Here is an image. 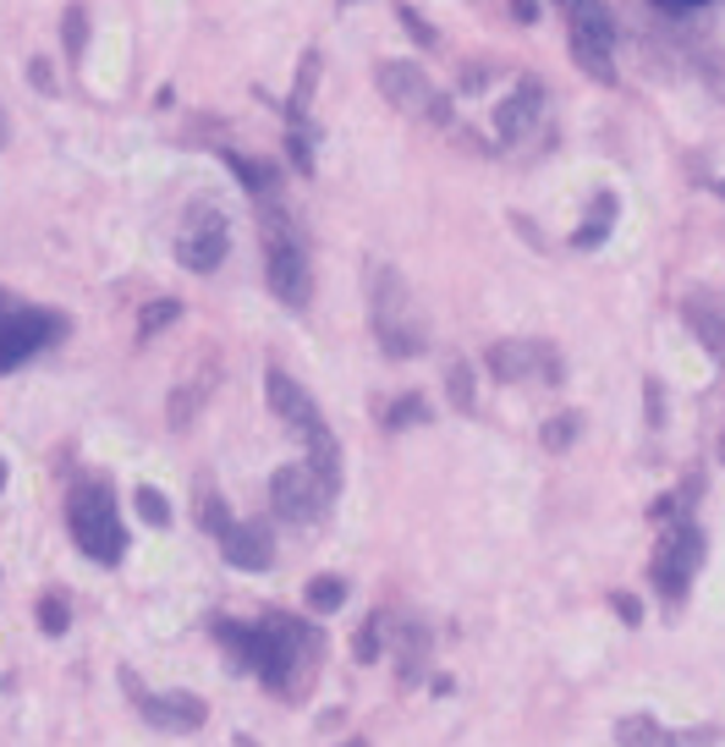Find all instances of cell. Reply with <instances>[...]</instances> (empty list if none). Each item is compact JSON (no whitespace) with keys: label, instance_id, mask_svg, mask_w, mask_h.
<instances>
[{"label":"cell","instance_id":"obj_1","mask_svg":"<svg viewBox=\"0 0 725 747\" xmlns=\"http://www.w3.org/2000/svg\"><path fill=\"white\" fill-rule=\"evenodd\" d=\"M215 637L231 649V660L242 671H253L281 698L302 693V671H313V660H319V626L291 621V615H265L259 626L215 621Z\"/></svg>","mask_w":725,"mask_h":747},{"label":"cell","instance_id":"obj_2","mask_svg":"<svg viewBox=\"0 0 725 747\" xmlns=\"http://www.w3.org/2000/svg\"><path fill=\"white\" fill-rule=\"evenodd\" d=\"M66 522H72V539L89 561L116 567L127 556V528H122V511H116V495L105 478H77V489L66 500Z\"/></svg>","mask_w":725,"mask_h":747},{"label":"cell","instance_id":"obj_3","mask_svg":"<svg viewBox=\"0 0 725 747\" xmlns=\"http://www.w3.org/2000/svg\"><path fill=\"white\" fill-rule=\"evenodd\" d=\"M265 281H270V292L287 302V308H308V298H313L308 253H302L297 226H291L281 209H265Z\"/></svg>","mask_w":725,"mask_h":747},{"label":"cell","instance_id":"obj_4","mask_svg":"<svg viewBox=\"0 0 725 747\" xmlns=\"http://www.w3.org/2000/svg\"><path fill=\"white\" fill-rule=\"evenodd\" d=\"M374 335H380L385 357H418L429 346V324L418 319V308H413L396 270L374 276Z\"/></svg>","mask_w":725,"mask_h":747},{"label":"cell","instance_id":"obj_5","mask_svg":"<svg viewBox=\"0 0 725 747\" xmlns=\"http://www.w3.org/2000/svg\"><path fill=\"white\" fill-rule=\"evenodd\" d=\"M567 17V39H572V61L593 83H615V17L604 0H561Z\"/></svg>","mask_w":725,"mask_h":747},{"label":"cell","instance_id":"obj_6","mask_svg":"<svg viewBox=\"0 0 725 747\" xmlns=\"http://www.w3.org/2000/svg\"><path fill=\"white\" fill-rule=\"evenodd\" d=\"M484 369L495 374V380H506V385H561V352L550 346V341H495L489 352H484Z\"/></svg>","mask_w":725,"mask_h":747},{"label":"cell","instance_id":"obj_7","mask_svg":"<svg viewBox=\"0 0 725 747\" xmlns=\"http://www.w3.org/2000/svg\"><path fill=\"white\" fill-rule=\"evenodd\" d=\"M226 248H231L226 215H220L215 204H193L187 220H182V237H176V259H182L193 276H209V270H220Z\"/></svg>","mask_w":725,"mask_h":747},{"label":"cell","instance_id":"obj_8","mask_svg":"<svg viewBox=\"0 0 725 747\" xmlns=\"http://www.w3.org/2000/svg\"><path fill=\"white\" fill-rule=\"evenodd\" d=\"M698 567H704V533H698V522L682 517L676 528H665V539L654 550V589L665 599H682Z\"/></svg>","mask_w":725,"mask_h":747},{"label":"cell","instance_id":"obj_9","mask_svg":"<svg viewBox=\"0 0 725 747\" xmlns=\"http://www.w3.org/2000/svg\"><path fill=\"white\" fill-rule=\"evenodd\" d=\"M374 83H380V94L396 105V111H407V116H429V122H450V100L429 89V77L413 66V61H380L374 66Z\"/></svg>","mask_w":725,"mask_h":747},{"label":"cell","instance_id":"obj_10","mask_svg":"<svg viewBox=\"0 0 725 747\" xmlns=\"http://www.w3.org/2000/svg\"><path fill=\"white\" fill-rule=\"evenodd\" d=\"M330 484L308 467V461H287V467H276V478H270V500H276V517L281 522H319L324 517V506H330Z\"/></svg>","mask_w":725,"mask_h":747},{"label":"cell","instance_id":"obj_11","mask_svg":"<svg viewBox=\"0 0 725 747\" xmlns=\"http://www.w3.org/2000/svg\"><path fill=\"white\" fill-rule=\"evenodd\" d=\"M61 335V313L44 308H6L0 313V374H11L22 357H33L39 346H50Z\"/></svg>","mask_w":725,"mask_h":747},{"label":"cell","instance_id":"obj_12","mask_svg":"<svg viewBox=\"0 0 725 747\" xmlns=\"http://www.w3.org/2000/svg\"><path fill=\"white\" fill-rule=\"evenodd\" d=\"M122 682H127V693L138 698V709L148 715V726H176V732H198L204 720H209V704L204 698H193V693H144L138 682H133V671H122Z\"/></svg>","mask_w":725,"mask_h":747},{"label":"cell","instance_id":"obj_13","mask_svg":"<svg viewBox=\"0 0 725 747\" xmlns=\"http://www.w3.org/2000/svg\"><path fill=\"white\" fill-rule=\"evenodd\" d=\"M220 556H226L237 572H265V567L276 561V539H270L265 522H231V528L220 533Z\"/></svg>","mask_w":725,"mask_h":747},{"label":"cell","instance_id":"obj_14","mask_svg":"<svg viewBox=\"0 0 725 747\" xmlns=\"http://www.w3.org/2000/svg\"><path fill=\"white\" fill-rule=\"evenodd\" d=\"M539 111H545V83H539V77H522V83L500 100V111H495L500 138H506V144L528 138V133H534V122H539Z\"/></svg>","mask_w":725,"mask_h":747},{"label":"cell","instance_id":"obj_15","mask_svg":"<svg viewBox=\"0 0 725 747\" xmlns=\"http://www.w3.org/2000/svg\"><path fill=\"white\" fill-rule=\"evenodd\" d=\"M682 319H687V330L698 335V346L725 363V302L715 292H693V298L682 302Z\"/></svg>","mask_w":725,"mask_h":747},{"label":"cell","instance_id":"obj_16","mask_svg":"<svg viewBox=\"0 0 725 747\" xmlns=\"http://www.w3.org/2000/svg\"><path fill=\"white\" fill-rule=\"evenodd\" d=\"M265 396H270V413H276L281 424H291V429H308V424L319 418L313 396L291 380L287 369H270V374H265Z\"/></svg>","mask_w":725,"mask_h":747},{"label":"cell","instance_id":"obj_17","mask_svg":"<svg viewBox=\"0 0 725 747\" xmlns=\"http://www.w3.org/2000/svg\"><path fill=\"white\" fill-rule=\"evenodd\" d=\"M302 435V461L330 484V489H341V446H335V435H330V424L324 418H313L308 429H297Z\"/></svg>","mask_w":725,"mask_h":747},{"label":"cell","instance_id":"obj_18","mask_svg":"<svg viewBox=\"0 0 725 747\" xmlns=\"http://www.w3.org/2000/svg\"><path fill=\"white\" fill-rule=\"evenodd\" d=\"M391 649H396L402 682H418V676H424V654H429V632H424L418 621H407L402 632H391Z\"/></svg>","mask_w":725,"mask_h":747},{"label":"cell","instance_id":"obj_19","mask_svg":"<svg viewBox=\"0 0 725 747\" xmlns=\"http://www.w3.org/2000/svg\"><path fill=\"white\" fill-rule=\"evenodd\" d=\"M445 391H450V407L473 418V407H478V380H473V363H462V357H456V363L445 369Z\"/></svg>","mask_w":725,"mask_h":747},{"label":"cell","instance_id":"obj_20","mask_svg":"<svg viewBox=\"0 0 725 747\" xmlns=\"http://www.w3.org/2000/svg\"><path fill=\"white\" fill-rule=\"evenodd\" d=\"M226 165H231V170L242 176V187H253V193H265V198H270V193L281 187L276 165H265V159H242V154H231V149H226Z\"/></svg>","mask_w":725,"mask_h":747},{"label":"cell","instance_id":"obj_21","mask_svg":"<svg viewBox=\"0 0 725 747\" xmlns=\"http://www.w3.org/2000/svg\"><path fill=\"white\" fill-rule=\"evenodd\" d=\"M610 220H615V198H610V193H599V198H593V215L578 226V237H572V242H578V248H599V242H604V231H610Z\"/></svg>","mask_w":725,"mask_h":747},{"label":"cell","instance_id":"obj_22","mask_svg":"<svg viewBox=\"0 0 725 747\" xmlns=\"http://www.w3.org/2000/svg\"><path fill=\"white\" fill-rule=\"evenodd\" d=\"M615 743H671V732H665V726H654V720H649V715H626V720H621V726H615Z\"/></svg>","mask_w":725,"mask_h":747},{"label":"cell","instance_id":"obj_23","mask_svg":"<svg viewBox=\"0 0 725 747\" xmlns=\"http://www.w3.org/2000/svg\"><path fill=\"white\" fill-rule=\"evenodd\" d=\"M341 604H346V583H341V578H313V583H308V610L330 615V610H341Z\"/></svg>","mask_w":725,"mask_h":747},{"label":"cell","instance_id":"obj_24","mask_svg":"<svg viewBox=\"0 0 725 747\" xmlns=\"http://www.w3.org/2000/svg\"><path fill=\"white\" fill-rule=\"evenodd\" d=\"M424 418H429V402H424V396H402L391 413H380L385 429H413V424H424Z\"/></svg>","mask_w":725,"mask_h":747},{"label":"cell","instance_id":"obj_25","mask_svg":"<svg viewBox=\"0 0 725 747\" xmlns=\"http://www.w3.org/2000/svg\"><path fill=\"white\" fill-rule=\"evenodd\" d=\"M313 83H319V55H302V77H297V89H291V122H302L308 116V100H313Z\"/></svg>","mask_w":725,"mask_h":747},{"label":"cell","instance_id":"obj_26","mask_svg":"<svg viewBox=\"0 0 725 747\" xmlns=\"http://www.w3.org/2000/svg\"><path fill=\"white\" fill-rule=\"evenodd\" d=\"M385 626H391L385 615H369V621H363V632H358V660H363V665H374V660H380V643H391Z\"/></svg>","mask_w":725,"mask_h":747},{"label":"cell","instance_id":"obj_27","mask_svg":"<svg viewBox=\"0 0 725 747\" xmlns=\"http://www.w3.org/2000/svg\"><path fill=\"white\" fill-rule=\"evenodd\" d=\"M39 626H44L50 637H61V632L72 626V604H66L61 594H44L39 599Z\"/></svg>","mask_w":725,"mask_h":747},{"label":"cell","instance_id":"obj_28","mask_svg":"<svg viewBox=\"0 0 725 747\" xmlns=\"http://www.w3.org/2000/svg\"><path fill=\"white\" fill-rule=\"evenodd\" d=\"M198 528H204V533H215V539L231 528V511H226V500H220V495H198Z\"/></svg>","mask_w":725,"mask_h":747},{"label":"cell","instance_id":"obj_29","mask_svg":"<svg viewBox=\"0 0 725 747\" xmlns=\"http://www.w3.org/2000/svg\"><path fill=\"white\" fill-rule=\"evenodd\" d=\"M61 44H66V55H83V50H89V11H83V6H72V11H66Z\"/></svg>","mask_w":725,"mask_h":747},{"label":"cell","instance_id":"obj_30","mask_svg":"<svg viewBox=\"0 0 725 747\" xmlns=\"http://www.w3.org/2000/svg\"><path fill=\"white\" fill-rule=\"evenodd\" d=\"M133 500H138V517H144L148 528H165V522H170V500H165L159 489H138Z\"/></svg>","mask_w":725,"mask_h":747},{"label":"cell","instance_id":"obj_31","mask_svg":"<svg viewBox=\"0 0 725 747\" xmlns=\"http://www.w3.org/2000/svg\"><path fill=\"white\" fill-rule=\"evenodd\" d=\"M176 313H182V302L176 298H165V302H148L144 308V324H138V335H159V330H165V324H170V319H176Z\"/></svg>","mask_w":725,"mask_h":747},{"label":"cell","instance_id":"obj_32","mask_svg":"<svg viewBox=\"0 0 725 747\" xmlns=\"http://www.w3.org/2000/svg\"><path fill=\"white\" fill-rule=\"evenodd\" d=\"M308 144H313V133L297 122V133L287 138V159L297 165V170H302V176H313V149H308Z\"/></svg>","mask_w":725,"mask_h":747},{"label":"cell","instance_id":"obj_33","mask_svg":"<svg viewBox=\"0 0 725 747\" xmlns=\"http://www.w3.org/2000/svg\"><path fill=\"white\" fill-rule=\"evenodd\" d=\"M578 413H567V418H550V424H545V446L550 450H567L572 446V440H578Z\"/></svg>","mask_w":725,"mask_h":747},{"label":"cell","instance_id":"obj_34","mask_svg":"<svg viewBox=\"0 0 725 747\" xmlns=\"http://www.w3.org/2000/svg\"><path fill=\"white\" fill-rule=\"evenodd\" d=\"M396 17H402V28H407V33H413V39H418L424 50H435V44H439V39H435V28H429V22H424V17H418L413 6H396Z\"/></svg>","mask_w":725,"mask_h":747},{"label":"cell","instance_id":"obj_35","mask_svg":"<svg viewBox=\"0 0 725 747\" xmlns=\"http://www.w3.org/2000/svg\"><path fill=\"white\" fill-rule=\"evenodd\" d=\"M198 396H204V391H176V396H170V429H187V424H193Z\"/></svg>","mask_w":725,"mask_h":747},{"label":"cell","instance_id":"obj_36","mask_svg":"<svg viewBox=\"0 0 725 747\" xmlns=\"http://www.w3.org/2000/svg\"><path fill=\"white\" fill-rule=\"evenodd\" d=\"M28 83H33V89H39V94H55V72H50V66H44V61H39V55H33V61H28Z\"/></svg>","mask_w":725,"mask_h":747},{"label":"cell","instance_id":"obj_37","mask_svg":"<svg viewBox=\"0 0 725 747\" xmlns=\"http://www.w3.org/2000/svg\"><path fill=\"white\" fill-rule=\"evenodd\" d=\"M610 604H615V615H621L626 626H638V621H643V604H638V599H632V594H615V599H610Z\"/></svg>","mask_w":725,"mask_h":747},{"label":"cell","instance_id":"obj_38","mask_svg":"<svg viewBox=\"0 0 725 747\" xmlns=\"http://www.w3.org/2000/svg\"><path fill=\"white\" fill-rule=\"evenodd\" d=\"M643 402H649V424L660 429V424H665V402H660V385H649V391H643Z\"/></svg>","mask_w":725,"mask_h":747},{"label":"cell","instance_id":"obj_39","mask_svg":"<svg viewBox=\"0 0 725 747\" xmlns=\"http://www.w3.org/2000/svg\"><path fill=\"white\" fill-rule=\"evenodd\" d=\"M484 83H489V66H467V72H462V89H473V94H478Z\"/></svg>","mask_w":725,"mask_h":747},{"label":"cell","instance_id":"obj_40","mask_svg":"<svg viewBox=\"0 0 725 747\" xmlns=\"http://www.w3.org/2000/svg\"><path fill=\"white\" fill-rule=\"evenodd\" d=\"M511 17L517 22H539V0H511Z\"/></svg>","mask_w":725,"mask_h":747},{"label":"cell","instance_id":"obj_41","mask_svg":"<svg viewBox=\"0 0 725 747\" xmlns=\"http://www.w3.org/2000/svg\"><path fill=\"white\" fill-rule=\"evenodd\" d=\"M654 6H665V11H693V6H710V0H654Z\"/></svg>","mask_w":725,"mask_h":747},{"label":"cell","instance_id":"obj_42","mask_svg":"<svg viewBox=\"0 0 725 747\" xmlns=\"http://www.w3.org/2000/svg\"><path fill=\"white\" fill-rule=\"evenodd\" d=\"M0 149H6V111H0Z\"/></svg>","mask_w":725,"mask_h":747},{"label":"cell","instance_id":"obj_43","mask_svg":"<svg viewBox=\"0 0 725 747\" xmlns=\"http://www.w3.org/2000/svg\"><path fill=\"white\" fill-rule=\"evenodd\" d=\"M0 489H6V461H0Z\"/></svg>","mask_w":725,"mask_h":747},{"label":"cell","instance_id":"obj_44","mask_svg":"<svg viewBox=\"0 0 725 747\" xmlns=\"http://www.w3.org/2000/svg\"><path fill=\"white\" fill-rule=\"evenodd\" d=\"M721 456H725V435H721Z\"/></svg>","mask_w":725,"mask_h":747},{"label":"cell","instance_id":"obj_45","mask_svg":"<svg viewBox=\"0 0 725 747\" xmlns=\"http://www.w3.org/2000/svg\"><path fill=\"white\" fill-rule=\"evenodd\" d=\"M0 313H6V298H0Z\"/></svg>","mask_w":725,"mask_h":747},{"label":"cell","instance_id":"obj_46","mask_svg":"<svg viewBox=\"0 0 725 747\" xmlns=\"http://www.w3.org/2000/svg\"><path fill=\"white\" fill-rule=\"evenodd\" d=\"M721 198H725V187H721Z\"/></svg>","mask_w":725,"mask_h":747}]
</instances>
